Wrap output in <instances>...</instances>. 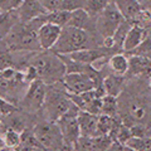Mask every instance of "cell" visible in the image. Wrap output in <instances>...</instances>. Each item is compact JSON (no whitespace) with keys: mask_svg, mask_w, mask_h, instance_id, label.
I'll return each mask as SVG.
<instances>
[{"mask_svg":"<svg viewBox=\"0 0 151 151\" xmlns=\"http://www.w3.org/2000/svg\"><path fill=\"white\" fill-rule=\"evenodd\" d=\"M117 125L116 117L100 115L98 116V125H97V136L98 135H110L112 130Z\"/></svg>","mask_w":151,"mask_h":151,"instance_id":"22","label":"cell"},{"mask_svg":"<svg viewBox=\"0 0 151 151\" xmlns=\"http://www.w3.org/2000/svg\"><path fill=\"white\" fill-rule=\"evenodd\" d=\"M3 121H4V119L0 116V130H3Z\"/></svg>","mask_w":151,"mask_h":151,"instance_id":"34","label":"cell"},{"mask_svg":"<svg viewBox=\"0 0 151 151\" xmlns=\"http://www.w3.org/2000/svg\"><path fill=\"white\" fill-rule=\"evenodd\" d=\"M23 1H24V0H12V8L13 9H18L19 6L22 5Z\"/></svg>","mask_w":151,"mask_h":151,"instance_id":"31","label":"cell"},{"mask_svg":"<svg viewBox=\"0 0 151 151\" xmlns=\"http://www.w3.org/2000/svg\"><path fill=\"white\" fill-rule=\"evenodd\" d=\"M0 14H1V12H0Z\"/></svg>","mask_w":151,"mask_h":151,"instance_id":"36","label":"cell"},{"mask_svg":"<svg viewBox=\"0 0 151 151\" xmlns=\"http://www.w3.org/2000/svg\"><path fill=\"white\" fill-rule=\"evenodd\" d=\"M70 13L72 12H67V10H63V9L49 12L47 14V22L53 23V24L63 28L68 24V22L70 19Z\"/></svg>","mask_w":151,"mask_h":151,"instance_id":"23","label":"cell"},{"mask_svg":"<svg viewBox=\"0 0 151 151\" xmlns=\"http://www.w3.org/2000/svg\"><path fill=\"white\" fill-rule=\"evenodd\" d=\"M98 116L93 115L87 111H79L77 120L81 130V136L83 137H94L97 136V125H98Z\"/></svg>","mask_w":151,"mask_h":151,"instance_id":"13","label":"cell"},{"mask_svg":"<svg viewBox=\"0 0 151 151\" xmlns=\"http://www.w3.org/2000/svg\"><path fill=\"white\" fill-rule=\"evenodd\" d=\"M149 86H150V89H151V77L149 78Z\"/></svg>","mask_w":151,"mask_h":151,"instance_id":"35","label":"cell"},{"mask_svg":"<svg viewBox=\"0 0 151 151\" xmlns=\"http://www.w3.org/2000/svg\"><path fill=\"white\" fill-rule=\"evenodd\" d=\"M119 97H113L110 94L102 97V106H101V115H107L116 117L119 112Z\"/></svg>","mask_w":151,"mask_h":151,"instance_id":"21","label":"cell"},{"mask_svg":"<svg viewBox=\"0 0 151 151\" xmlns=\"http://www.w3.org/2000/svg\"><path fill=\"white\" fill-rule=\"evenodd\" d=\"M43 110L47 120L53 122H57L65 113H78L81 111L70 100L69 93L62 82L47 84V96Z\"/></svg>","mask_w":151,"mask_h":151,"instance_id":"4","label":"cell"},{"mask_svg":"<svg viewBox=\"0 0 151 151\" xmlns=\"http://www.w3.org/2000/svg\"><path fill=\"white\" fill-rule=\"evenodd\" d=\"M47 23V15L32 19L29 22L19 20L3 39L10 52H38L42 50L38 40V30Z\"/></svg>","mask_w":151,"mask_h":151,"instance_id":"1","label":"cell"},{"mask_svg":"<svg viewBox=\"0 0 151 151\" xmlns=\"http://www.w3.org/2000/svg\"><path fill=\"white\" fill-rule=\"evenodd\" d=\"M63 86L70 94H81L96 88V83L88 74L82 72L67 73L63 78Z\"/></svg>","mask_w":151,"mask_h":151,"instance_id":"9","label":"cell"},{"mask_svg":"<svg viewBox=\"0 0 151 151\" xmlns=\"http://www.w3.org/2000/svg\"><path fill=\"white\" fill-rule=\"evenodd\" d=\"M124 20H125V18L119 10V8L116 6L115 3L111 1L98 15L94 17L96 32L103 39L113 37L116 29L120 27V24Z\"/></svg>","mask_w":151,"mask_h":151,"instance_id":"6","label":"cell"},{"mask_svg":"<svg viewBox=\"0 0 151 151\" xmlns=\"http://www.w3.org/2000/svg\"><path fill=\"white\" fill-rule=\"evenodd\" d=\"M103 38L98 33H92L76 27H63L58 42L52 48L58 54H70L78 50L96 48L102 45Z\"/></svg>","mask_w":151,"mask_h":151,"instance_id":"2","label":"cell"},{"mask_svg":"<svg viewBox=\"0 0 151 151\" xmlns=\"http://www.w3.org/2000/svg\"><path fill=\"white\" fill-rule=\"evenodd\" d=\"M28 64L37 69L38 78L42 79L45 84L62 82L64 76L67 74V68L62 57L52 49L33 52Z\"/></svg>","mask_w":151,"mask_h":151,"instance_id":"3","label":"cell"},{"mask_svg":"<svg viewBox=\"0 0 151 151\" xmlns=\"http://www.w3.org/2000/svg\"><path fill=\"white\" fill-rule=\"evenodd\" d=\"M9 10H13L12 8V0H0V12L5 13Z\"/></svg>","mask_w":151,"mask_h":151,"instance_id":"28","label":"cell"},{"mask_svg":"<svg viewBox=\"0 0 151 151\" xmlns=\"http://www.w3.org/2000/svg\"><path fill=\"white\" fill-rule=\"evenodd\" d=\"M112 1L116 4L124 18L130 23H134L144 9L139 0H112Z\"/></svg>","mask_w":151,"mask_h":151,"instance_id":"16","label":"cell"},{"mask_svg":"<svg viewBox=\"0 0 151 151\" xmlns=\"http://www.w3.org/2000/svg\"><path fill=\"white\" fill-rule=\"evenodd\" d=\"M86 6V0H64L60 5V9L67 12H73L77 9H84Z\"/></svg>","mask_w":151,"mask_h":151,"instance_id":"25","label":"cell"},{"mask_svg":"<svg viewBox=\"0 0 151 151\" xmlns=\"http://www.w3.org/2000/svg\"><path fill=\"white\" fill-rule=\"evenodd\" d=\"M126 76H117L113 73H108L103 79V87H105L106 94L113 97H120L125 89Z\"/></svg>","mask_w":151,"mask_h":151,"instance_id":"17","label":"cell"},{"mask_svg":"<svg viewBox=\"0 0 151 151\" xmlns=\"http://www.w3.org/2000/svg\"><path fill=\"white\" fill-rule=\"evenodd\" d=\"M107 65H108V69H110V73L117 74V76H126L130 67L129 57L124 53H116L111 55V58L108 59Z\"/></svg>","mask_w":151,"mask_h":151,"instance_id":"18","label":"cell"},{"mask_svg":"<svg viewBox=\"0 0 151 151\" xmlns=\"http://www.w3.org/2000/svg\"><path fill=\"white\" fill-rule=\"evenodd\" d=\"M18 110V107L15 105H13L9 101L4 100L3 97H0V116L3 117V119H5L6 116L12 115L13 112H15Z\"/></svg>","mask_w":151,"mask_h":151,"instance_id":"26","label":"cell"},{"mask_svg":"<svg viewBox=\"0 0 151 151\" xmlns=\"http://www.w3.org/2000/svg\"><path fill=\"white\" fill-rule=\"evenodd\" d=\"M78 113H65L64 116H62L57 121V124H58L60 129V132L63 135L65 146L69 150H72L76 146V144L78 142V140L81 139V130H79V125L77 120Z\"/></svg>","mask_w":151,"mask_h":151,"instance_id":"8","label":"cell"},{"mask_svg":"<svg viewBox=\"0 0 151 151\" xmlns=\"http://www.w3.org/2000/svg\"><path fill=\"white\" fill-rule=\"evenodd\" d=\"M124 151H137V150L132 149V147H130V146H127V145L124 144Z\"/></svg>","mask_w":151,"mask_h":151,"instance_id":"33","label":"cell"},{"mask_svg":"<svg viewBox=\"0 0 151 151\" xmlns=\"http://www.w3.org/2000/svg\"><path fill=\"white\" fill-rule=\"evenodd\" d=\"M67 25L81 28V29H86L92 33H97L96 25H94V17L89 15L84 9H77V10H73L70 13V19Z\"/></svg>","mask_w":151,"mask_h":151,"instance_id":"14","label":"cell"},{"mask_svg":"<svg viewBox=\"0 0 151 151\" xmlns=\"http://www.w3.org/2000/svg\"><path fill=\"white\" fill-rule=\"evenodd\" d=\"M129 73L131 77H144L150 78L151 77V58L142 55H129Z\"/></svg>","mask_w":151,"mask_h":151,"instance_id":"12","label":"cell"},{"mask_svg":"<svg viewBox=\"0 0 151 151\" xmlns=\"http://www.w3.org/2000/svg\"><path fill=\"white\" fill-rule=\"evenodd\" d=\"M45 96H47V84L39 78L34 79L33 82L29 83L24 97L22 98V101L19 102L18 106L28 113H37L39 110L43 108Z\"/></svg>","mask_w":151,"mask_h":151,"instance_id":"7","label":"cell"},{"mask_svg":"<svg viewBox=\"0 0 151 151\" xmlns=\"http://www.w3.org/2000/svg\"><path fill=\"white\" fill-rule=\"evenodd\" d=\"M0 151H18V150L17 149L8 147V146H3V147H0Z\"/></svg>","mask_w":151,"mask_h":151,"instance_id":"32","label":"cell"},{"mask_svg":"<svg viewBox=\"0 0 151 151\" xmlns=\"http://www.w3.org/2000/svg\"><path fill=\"white\" fill-rule=\"evenodd\" d=\"M18 151H45L40 147H34V146H25V145H20L17 149Z\"/></svg>","mask_w":151,"mask_h":151,"instance_id":"30","label":"cell"},{"mask_svg":"<svg viewBox=\"0 0 151 151\" xmlns=\"http://www.w3.org/2000/svg\"><path fill=\"white\" fill-rule=\"evenodd\" d=\"M42 4H43V6L49 12H53V10H58L60 9V5H62V3L64 0H40Z\"/></svg>","mask_w":151,"mask_h":151,"instance_id":"27","label":"cell"},{"mask_svg":"<svg viewBox=\"0 0 151 151\" xmlns=\"http://www.w3.org/2000/svg\"><path fill=\"white\" fill-rule=\"evenodd\" d=\"M34 135L45 151H72L65 146L63 135L57 122L44 120L34 125Z\"/></svg>","mask_w":151,"mask_h":151,"instance_id":"5","label":"cell"},{"mask_svg":"<svg viewBox=\"0 0 151 151\" xmlns=\"http://www.w3.org/2000/svg\"><path fill=\"white\" fill-rule=\"evenodd\" d=\"M111 1H112V0H86V6H84V10H86L89 15L96 17Z\"/></svg>","mask_w":151,"mask_h":151,"instance_id":"24","label":"cell"},{"mask_svg":"<svg viewBox=\"0 0 151 151\" xmlns=\"http://www.w3.org/2000/svg\"><path fill=\"white\" fill-rule=\"evenodd\" d=\"M146 35H147V29L140 25L132 24L124 42V53H130V52L136 49L145 40Z\"/></svg>","mask_w":151,"mask_h":151,"instance_id":"15","label":"cell"},{"mask_svg":"<svg viewBox=\"0 0 151 151\" xmlns=\"http://www.w3.org/2000/svg\"><path fill=\"white\" fill-rule=\"evenodd\" d=\"M1 140L5 146L12 149H18L22 145V132H19L14 129H5L1 134Z\"/></svg>","mask_w":151,"mask_h":151,"instance_id":"20","label":"cell"},{"mask_svg":"<svg viewBox=\"0 0 151 151\" xmlns=\"http://www.w3.org/2000/svg\"><path fill=\"white\" fill-rule=\"evenodd\" d=\"M106 151H124V144L119 142V141H113L112 145Z\"/></svg>","mask_w":151,"mask_h":151,"instance_id":"29","label":"cell"},{"mask_svg":"<svg viewBox=\"0 0 151 151\" xmlns=\"http://www.w3.org/2000/svg\"><path fill=\"white\" fill-rule=\"evenodd\" d=\"M132 27V23H130L129 20H125L121 23L120 27L116 29L115 34H113V47H115V50L117 52V53H122L124 52V42L126 39V35L127 33H129V30L131 29Z\"/></svg>","mask_w":151,"mask_h":151,"instance_id":"19","label":"cell"},{"mask_svg":"<svg viewBox=\"0 0 151 151\" xmlns=\"http://www.w3.org/2000/svg\"><path fill=\"white\" fill-rule=\"evenodd\" d=\"M60 33H62V28L60 27L49 22L44 23L38 30V40H39L40 48L43 50L52 49L58 42Z\"/></svg>","mask_w":151,"mask_h":151,"instance_id":"10","label":"cell"},{"mask_svg":"<svg viewBox=\"0 0 151 151\" xmlns=\"http://www.w3.org/2000/svg\"><path fill=\"white\" fill-rule=\"evenodd\" d=\"M15 10L20 22H29L34 18L48 14V10L43 6L40 0H24L22 5Z\"/></svg>","mask_w":151,"mask_h":151,"instance_id":"11","label":"cell"}]
</instances>
